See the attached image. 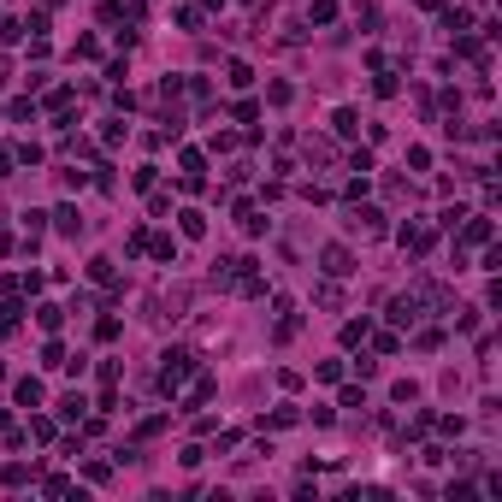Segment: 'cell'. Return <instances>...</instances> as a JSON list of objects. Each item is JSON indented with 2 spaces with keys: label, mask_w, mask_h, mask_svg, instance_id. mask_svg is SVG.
Returning <instances> with one entry per match:
<instances>
[{
  "label": "cell",
  "mask_w": 502,
  "mask_h": 502,
  "mask_svg": "<svg viewBox=\"0 0 502 502\" xmlns=\"http://www.w3.org/2000/svg\"><path fill=\"white\" fill-rule=\"evenodd\" d=\"M354 130H361V113H354V106H343V113H337V136H354Z\"/></svg>",
  "instance_id": "7"
},
{
  "label": "cell",
  "mask_w": 502,
  "mask_h": 502,
  "mask_svg": "<svg viewBox=\"0 0 502 502\" xmlns=\"http://www.w3.org/2000/svg\"><path fill=\"white\" fill-rule=\"evenodd\" d=\"M402 249H408V254H426L431 249V225H402Z\"/></svg>",
  "instance_id": "4"
},
{
  "label": "cell",
  "mask_w": 502,
  "mask_h": 502,
  "mask_svg": "<svg viewBox=\"0 0 502 502\" xmlns=\"http://www.w3.org/2000/svg\"><path fill=\"white\" fill-rule=\"evenodd\" d=\"M390 319H396V325H413V319H420V295H396V301H390Z\"/></svg>",
  "instance_id": "5"
},
{
  "label": "cell",
  "mask_w": 502,
  "mask_h": 502,
  "mask_svg": "<svg viewBox=\"0 0 502 502\" xmlns=\"http://www.w3.org/2000/svg\"><path fill=\"white\" fill-rule=\"evenodd\" d=\"M18 402H24V408H36V402H42V384L24 378V384H18Z\"/></svg>",
  "instance_id": "9"
},
{
  "label": "cell",
  "mask_w": 502,
  "mask_h": 502,
  "mask_svg": "<svg viewBox=\"0 0 502 502\" xmlns=\"http://www.w3.org/2000/svg\"><path fill=\"white\" fill-rule=\"evenodd\" d=\"M349 225H354L361 236H378V231H384V213H378V207H354V213H349Z\"/></svg>",
  "instance_id": "3"
},
{
  "label": "cell",
  "mask_w": 502,
  "mask_h": 502,
  "mask_svg": "<svg viewBox=\"0 0 502 502\" xmlns=\"http://www.w3.org/2000/svg\"><path fill=\"white\" fill-rule=\"evenodd\" d=\"M160 361H166V367H160V384H166V390H177V384L195 372V354L190 349H172V354H160Z\"/></svg>",
  "instance_id": "1"
},
{
  "label": "cell",
  "mask_w": 502,
  "mask_h": 502,
  "mask_svg": "<svg viewBox=\"0 0 502 502\" xmlns=\"http://www.w3.org/2000/svg\"><path fill=\"white\" fill-rule=\"evenodd\" d=\"M319 266H325V278H349L354 272V260H349V249H337V242H331V249L319 254Z\"/></svg>",
  "instance_id": "2"
},
{
  "label": "cell",
  "mask_w": 502,
  "mask_h": 502,
  "mask_svg": "<svg viewBox=\"0 0 502 502\" xmlns=\"http://www.w3.org/2000/svg\"><path fill=\"white\" fill-rule=\"evenodd\" d=\"M308 18H313V24H331V18H337V0H313Z\"/></svg>",
  "instance_id": "8"
},
{
  "label": "cell",
  "mask_w": 502,
  "mask_h": 502,
  "mask_svg": "<svg viewBox=\"0 0 502 502\" xmlns=\"http://www.w3.org/2000/svg\"><path fill=\"white\" fill-rule=\"evenodd\" d=\"M59 413H65V420H83L89 402H83V396H65V402H59Z\"/></svg>",
  "instance_id": "10"
},
{
  "label": "cell",
  "mask_w": 502,
  "mask_h": 502,
  "mask_svg": "<svg viewBox=\"0 0 502 502\" xmlns=\"http://www.w3.org/2000/svg\"><path fill=\"white\" fill-rule=\"evenodd\" d=\"M89 278H95V284H113V260H89Z\"/></svg>",
  "instance_id": "11"
},
{
  "label": "cell",
  "mask_w": 502,
  "mask_h": 502,
  "mask_svg": "<svg viewBox=\"0 0 502 502\" xmlns=\"http://www.w3.org/2000/svg\"><path fill=\"white\" fill-rule=\"evenodd\" d=\"M249 83H254V71L242 65V59H236V65H231V89H249Z\"/></svg>",
  "instance_id": "12"
},
{
  "label": "cell",
  "mask_w": 502,
  "mask_h": 502,
  "mask_svg": "<svg viewBox=\"0 0 502 502\" xmlns=\"http://www.w3.org/2000/svg\"><path fill=\"white\" fill-rule=\"evenodd\" d=\"M54 219H59V231H65V236H77V231H83V219H77V207H59Z\"/></svg>",
  "instance_id": "6"
},
{
  "label": "cell",
  "mask_w": 502,
  "mask_h": 502,
  "mask_svg": "<svg viewBox=\"0 0 502 502\" xmlns=\"http://www.w3.org/2000/svg\"><path fill=\"white\" fill-rule=\"evenodd\" d=\"M36 319H42V331H59V319H65V313H59V308H36Z\"/></svg>",
  "instance_id": "13"
}]
</instances>
